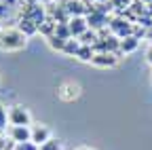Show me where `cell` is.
<instances>
[{"label":"cell","mask_w":152,"mask_h":150,"mask_svg":"<svg viewBox=\"0 0 152 150\" xmlns=\"http://www.w3.org/2000/svg\"><path fill=\"white\" fill-rule=\"evenodd\" d=\"M28 42V36L19 28H9L0 32V49L2 51H19Z\"/></svg>","instance_id":"6da1fadb"},{"label":"cell","mask_w":152,"mask_h":150,"mask_svg":"<svg viewBox=\"0 0 152 150\" xmlns=\"http://www.w3.org/2000/svg\"><path fill=\"white\" fill-rule=\"evenodd\" d=\"M9 123L13 127H21V125L30 127V123H32L30 110L23 108V106H11V110H9Z\"/></svg>","instance_id":"7a4b0ae2"},{"label":"cell","mask_w":152,"mask_h":150,"mask_svg":"<svg viewBox=\"0 0 152 150\" xmlns=\"http://www.w3.org/2000/svg\"><path fill=\"white\" fill-rule=\"evenodd\" d=\"M78 93H80V89H78V85H74V83H64V85L57 87V97L64 100V102L76 100V97H78Z\"/></svg>","instance_id":"3957f363"},{"label":"cell","mask_w":152,"mask_h":150,"mask_svg":"<svg viewBox=\"0 0 152 150\" xmlns=\"http://www.w3.org/2000/svg\"><path fill=\"white\" fill-rule=\"evenodd\" d=\"M9 135H11V140H13L15 144H19V142H32V127H26V125L13 127V125H11Z\"/></svg>","instance_id":"277c9868"},{"label":"cell","mask_w":152,"mask_h":150,"mask_svg":"<svg viewBox=\"0 0 152 150\" xmlns=\"http://www.w3.org/2000/svg\"><path fill=\"white\" fill-rule=\"evenodd\" d=\"M118 57H116V53H95V57H93V66H97V68H112V66H116Z\"/></svg>","instance_id":"5b68a950"},{"label":"cell","mask_w":152,"mask_h":150,"mask_svg":"<svg viewBox=\"0 0 152 150\" xmlns=\"http://www.w3.org/2000/svg\"><path fill=\"white\" fill-rule=\"evenodd\" d=\"M70 26V32H72V38H80V36L89 30V23L85 17H72V19L68 21Z\"/></svg>","instance_id":"8992f818"},{"label":"cell","mask_w":152,"mask_h":150,"mask_svg":"<svg viewBox=\"0 0 152 150\" xmlns=\"http://www.w3.org/2000/svg\"><path fill=\"white\" fill-rule=\"evenodd\" d=\"M49 140H51L49 127H45V125H34V127H32V142H34L36 146H42V144L49 142Z\"/></svg>","instance_id":"52a82bcc"},{"label":"cell","mask_w":152,"mask_h":150,"mask_svg":"<svg viewBox=\"0 0 152 150\" xmlns=\"http://www.w3.org/2000/svg\"><path fill=\"white\" fill-rule=\"evenodd\" d=\"M137 45H140V38L137 36H125V38H121V51L123 53H131V51H135L137 49ZM118 51V53H121Z\"/></svg>","instance_id":"ba28073f"},{"label":"cell","mask_w":152,"mask_h":150,"mask_svg":"<svg viewBox=\"0 0 152 150\" xmlns=\"http://www.w3.org/2000/svg\"><path fill=\"white\" fill-rule=\"evenodd\" d=\"M76 57H78L80 61H93V57H95V49H93L91 45H80L78 53H76Z\"/></svg>","instance_id":"9c48e42d"},{"label":"cell","mask_w":152,"mask_h":150,"mask_svg":"<svg viewBox=\"0 0 152 150\" xmlns=\"http://www.w3.org/2000/svg\"><path fill=\"white\" fill-rule=\"evenodd\" d=\"M123 23H127V21H121V19H116V21H114L112 23V30L114 32H116L118 36H121V38H125V36H131V26H123Z\"/></svg>","instance_id":"30bf717a"},{"label":"cell","mask_w":152,"mask_h":150,"mask_svg":"<svg viewBox=\"0 0 152 150\" xmlns=\"http://www.w3.org/2000/svg\"><path fill=\"white\" fill-rule=\"evenodd\" d=\"M87 23H89L91 28H102V26H106V17H104L102 13H97V11H93V13L89 15Z\"/></svg>","instance_id":"8fae6325"},{"label":"cell","mask_w":152,"mask_h":150,"mask_svg":"<svg viewBox=\"0 0 152 150\" xmlns=\"http://www.w3.org/2000/svg\"><path fill=\"white\" fill-rule=\"evenodd\" d=\"M80 40H74V38H70V40H66V47H64V55H74L76 57V53H78V49H80Z\"/></svg>","instance_id":"7c38bea8"},{"label":"cell","mask_w":152,"mask_h":150,"mask_svg":"<svg viewBox=\"0 0 152 150\" xmlns=\"http://www.w3.org/2000/svg\"><path fill=\"white\" fill-rule=\"evenodd\" d=\"M55 36H59V38H64V40H70V38H72L70 26H68V23H57V28H55Z\"/></svg>","instance_id":"4fadbf2b"},{"label":"cell","mask_w":152,"mask_h":150,"mask_svg":"<svg viewBox=\"0 0 152 150\" xmlns=\"http://www.w3.org/2000/svg\"><path fill=\"white\" fill-rule=\"evenodd\" d=\"M40 150H64V146H61V142L59 140H55V138H51L49 142H45L42 146H38Z\"/></svg>","instance_id":"5bb4252c"},{"label":"cell","mask_w":152,"mask_h":150,"mask_svg":"<svg viewBox=\"0 0 152 150\" xmlns=\"http://www.w3.org/2000/svg\"><path fill=\"white\" fill-rule=\"evenodd\" d=\"M49 45H51L53 49H57V51H64V47H66V40L53 34V36H49Z\"/></svg>","instance_id":"9a60e30c"},{"label":"cell","mask_w":152,"mask_h":150,"mask_svg":"<svg viewBox=\"0 0 152 150\" xmlns=\"http://www.w3.org/2000/svg\"><path fill=\"white\" fill-rule=\"evenodd\" d=\"M13 150H40L34 142H19V144H15L13 146Z\"/></svg>","instance_id":"2e32d148"},{"label":"cell","mask_w":152,"mask_h":150,"mask_svg":"<svg viewBox=\"0 0 152 150\" xmlns=\"http://www.w3.org/2000/svg\"><path fill=\"white\" fill-rule=\"evenodd\" d=\"M7 121H9V112H7V108L2 104H0V131L7 127Z\"/></svg>","instance_id":"e0dca14e"},{"label":"cell","mask_w":152,"mask_h":150,"mask_svg":"<svg viewBox=\"0 0 152 150\" xmlns=\"http://www.w3.org/2000/svg\"><path fill=\"white\" fill-rule=\"evenodd\" d=\"M146 59H148V64L152 66V45H150V47L146 49Z\"/></svg>","instance_id":"ac0fdd59"},{"label":"cell","mask_w":152,"mask_h":150,"mask_svg":"<svg viewBox=\"0 0 152 150\" xmlns=\"http://www.w3.org/2000/svg\"><path fill=\"white\" fill-rule=\"evenodd\" d=\"M7 13H9V9L4 4H0V15H7Z\"/></svg>","instance_id":"d6986e66"},{"label":"cell","mask_w":152,"mask_h":150,"mask_svg":"<svg viewBox=\"0 0 152 150\" xmlns=\"http://www.w3.org/2000/svg\"><path fill=\"white\" fill-rule=\"evenodd\" d=\"M78 150H91V148H87V146H83V148H78Z\"/></svg>","instance_id":"ffe728a7"},{"label":"cell","mask_w":152,"mask_h":150,"mask_svg":"<svg viewBox=\"0 0 152 150\" xmlns=\"http://www.w3.org/2000/svg\"><path fill=\"white\" fill-rule=\"evenodd\" d=\"M150 36H152V32H150Z\"/></svg>","instance_id":"44dd1931"},{"label":"cell","mask_w":152,"mask_h":150,"mask_svg":"<svg viewBox=\"0 0 152 150\" xmlns=\"http://www.w3.org/2000/svg\"><path fill=\"white\" fill-rule=\"evenodd\" d=\"M0 32H2V30H0Z\"/></svg>","instance_id":"7402d4cb"}]
</instances>
